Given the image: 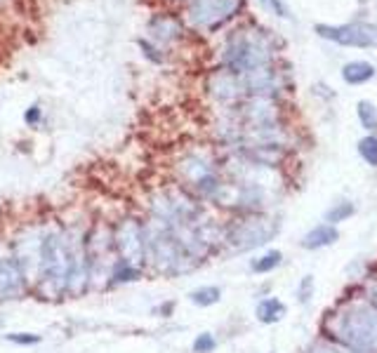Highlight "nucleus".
<instances>
[{
    "label": "nucleus",
    "instance_id": "3",
    "mask_svg": "<svg viewBox=\"0 0 377 353\" xmlns=\"http://www.w3.org/2000/svg\"><path fill=\"white\" fill-rule=\"evenodd\" d=\"M144 240H146V271L163 278H180L194 274L198 269L194 259L184 252L173 231L156 217H144Z\"/></svg>",
    "mask_w": 377,
    "mask_h": 353
},
{
    "label": "nucleus",
    "instance_id": "23",
    "mask_svg": "<svg viewBox=\"0 0 377 353\" xmlns=\"http://www.w3.org/2000/svg\"><path fill=\"white\" fill-rule=\"evenodd\" d=\"M262 5L269 7V10L273 14H278V17H288V12H285V7H283V3H280V0H262Z\"/></svg>",
    "mask_w": 377,
    "mask_h": 353
},
{
    "label": "nucleus",
    "instance_id": "17",
    "mask_svg": "<svg viewBox=\"0 0 377 353\" xmlns=\"http://www.w3.org/2000/svg\"><path fill=\"white\" fill-rule=\"evenodd\" d=\"M3 340L7 344H14V347H38L43 342V335L38 332H7L3 335Z\"/></svg>",
    "mask_w": 377,
    "mask_h": 353
},
{
    "label": "nucleus",
    "instance_id": "7",
    "mask_svg": "<svg viewBox=\"0 0 377 353\" xmlns=\"http://www.w3.org/2000/svg\"><path fill=\"white\" fill-rule=\"evenodd\" d=\"M114 229V247L118 262L146 271V240H144V217L139 215H121L111 222Z\"/></svg>",
    "mask_w": 377,
    "mask_h": 353
},
{
    "label": "nucleus",
    "instance_id": "20",
    "mask_svg": "<svg viewBox=\"0 0 377 353\" xmlns=\"http://www.w3.org/2000/svg\"><path fill=\"white\" fill-rule=\"evenodd\" d=\"M215 349H217V337L212 332L196 335L194 344H191V351H194V353H212Z\"/></svg>",
    "mask_w": 377,
    "mask_h": 353
},
{
    "label": "nucleus",
    "instance_id": "5",
    "mask_svg": "<svg viewBox=\"0 0 377 353\" xmlns=\"http://www.w3.org/2000/svg\"><path fill=\"white\" fill-rule=\"evenodd\" d=\"M276 233H278V222H273L271 217H264L262 212L241 215L234 222L224 224V247H222V252L224 250L231 254L253 252V250L273 240Z\"/></svg>",
    "mask_w": 377,
    "mask_h": 353
},
{
    "label": "nucleus",
    "instance_id": "2",
    "mask_svg": "<svg viewBox=\"0 0 377 353\" xmlns=\"http://www.w3.org/2000/svg\"><path fill=\"white\" fill-rule=\"evenodd\" d=\"M332 337L351 353H377V308L366 299L328 313Z\"/></svg>",
    "mask_w": 377,
    "mask_h": 353
},
{
    "label": "nucleus",
    "instance_id": "24",
    "mask_svg": "<svg viewBox=\"0 0 377 353\" xmlns=\"http://www.w3.org/2000/svg\"><path fill=\"white\" fill-rule=\"evenodd\" d=\"M24 121H26V125H38V121H40V108L38 106H31L28 111L24 113Z\"/></svg>",
    "mask_w": 377,
    "mask_h": 353
},
{
    "label": "nucleus",
    "instance_id": "13",
    "mask_svg": "<svg viewBox=\"0 0 377 353\" xmlns=\"http://www.w3.org/2000/svg\"><path fill=\"white\" fill-rule=\"evenodd\" d=\"M342 78L349 85H364L371 78H375V66L368 62H351L342 69Z\"/></svg>",
    "mask_w": 377,
    "mask_h": 353
},
{
    "label": "nucleus",
    "instance_id": "10",
    "mask_svg": "<svg viewBox=\"0 0 377 353\" xmlns=\"http://www.w3.org/2000/svg\"><path fill=\"white\" fill-rule=\"evenodd\" d=\"M339 238L337 229L332 224H319L314 226L312 231L305 233V238H302V247L305 250H323L328 245H335Z\"/></svg>",
    "mask_w": 377,
    "mask_h": 353
},
{
    "label": "nucleus",
    "instance_id": "25",
    "mask_svg": "<svg viewBox=\"0 0 377 353\" xmlns=\"http://www.w3.org/2000/svg\"><path fill=\"white\" fill-rule=\"evenodd\" d=\"M173 308H175V304H173V301H168V304H163V306H158V308H153V311H156V313H160L163 318H168V315H170V311H173Z\"/></svg>",
    "mask_w": 377,
    "mask_h": 353
},
{
    "label": "nucleus",
    "instance_id": "21",
    "mask_svg": "<svg viewBox=\"0 0 377 353\" xmlns=\"http://www.w3.org/2000/svg\"><path fill=\"white\" fill-rule=\"evenodd\" d=\"M312 297H314V276H305L297 285V299L302 304H307Z\"/></svg>",
    "mask_w": 377,
    "mask_h": 353
},
{
    "label": "nucleus",
    "instance_id": "11",
    "mask_svg": "<svg viewBox=\"0 0 377 353\" xmlns=\"http://www.w3.org/2000/svg\"><path fill=\"white\" fill-rule=\"evenodd\" d=\"M288 313L285 304L278 297H264L260 304L255 306V318L262 323V325H273V323L283 320Z\"/></svg>",
    "mask_w": 377,
    "mask_h": 353
},
{
    "label": "nucleus",
    "instance_id": "26",
    "mask_svg": "<svg viewBox=\"0 0 377 353\" xmlns=\"http://www.w3.org/2000/svg\"><path fill=\"white\" fill-rule=\"evenodd\" d=\"M366 301H371V304L377 308V283L373 285V288H368V297H366Z\"/></svg>",
    "mask_w": 377,
    "mask_h": 353
},
{
    "label": "nucleus",
    "instance_id": "15",
    "mask_svg": "<svg viewBox=\"0 0 377 353\" xmlns=\"http://www.w3.org/2000/svg\"><path fill=\"white\" fill-rule=\"evenodd\" d=\"M280 262H283V254L278 250H269V252H264L262 257L250 262V271L253 274H271L273 269L280 267Z\"/></svg>",
    "mask_w": 377,
    "mask_h": 353
},
{
    "label": "nucleus",
    "instance_id": "4",
    "mask_svg": "<svg viewBox=\"0 0 377 353\" xmlns=\"http://www.w3.org/2000/svg\"><path fill=\"white\" fill-rule=\"evenodd\" d=\"M87 264H90V292L92 290H109L111 274L118 262L114 247V229L106 219H94L87 226Z\"/></svg>",
    "mask_w": 377,
    "mask_h": 353
},
{
    "label": "nucleus",
    "instance_id": "22",
    "mask_svg": "<svg viewBox=\"0 0 377 353\" xmlns=\"http://www.w3.org/2000/svg\"><path fill=\"white\" fill-rule=\"evenodd\" d=\"M309 353H344L342 349H337L335 344L330 342H316L312 349H309Z\"/></svg>",
    "mask_w": 377,
    "mask_h": 353
},
{
    "label": "nucleus",
    "instance_id": "19",
    "mask_svg": "<svg viewBox=\"0 0 377 353\" xmlns=\"http://www.w3.org/2000/svg\"><path fill=\"white\" fill-rule=\"evenodd\" d=\"M359 153H361V158L366 160L368 165H373L377 167V137H364L359 142Z\"/></svg>",
    "mask_w": 377,
    "mask_h": 353
},
{
    "label": "nucleus",
    "instance_id": "8",
    "mask_svg": "<svg viewBox=\"0 0 377 353\" xmlns=\"http://www.w3.org/2000/svg\"><path fill=\"white\" fill-rule=\"evenodd\" d=\"M31 294L28 285L24 281L17 259L12 254L10 238H0V304H10V301H19Z\"/></svg>",
    "mask_w": 377,
    "mask_h": 353
},
{
    "label": "nucleus",
    "instance_id": "12",
    "mask_svg": "<svg viewBox=\"0 0 377 353\" xmlns=\"http://www.w3.org/2000/svg\"><path fill=\"white\" fill-rule=\"evenodd\" d=\"M144 274H146L144 269H137V267H130V264L116 262L114 274H111V281H109V290L123 288V285H130V283L142 281V276H144Z\"/></svg>",
    "mask_w": 377,
    "mask_h": 353
},
{
    "label": "nucleus",
    "instance_id": "14",
    "mask_svg": "<svg viewBox=\"0 0 377 353\" xmlns=\"http://www.w3.org/2000/svg\"><path fill=\"white\" fill-rule=\"evenodd\" d=\"M189 301L194 306L210 308L222 301V290L217 288V285H203V288H196L189 292Z\"/></svg>",
    "mask_w": 377,
    "mask_h": 353
},
{
    "label": "nucleus",
    "instance_id": "16",
    "mask_svg": "<svg viewBox=\"0 0 377 353\" xmlns=\"http://www.w3.org/2000/svg\"><path fill=\"white\" fill-rule=\"evenodd\" d=\"M354 212H356V208H354V203H349V201H342V203H335L332 208L325 212V222L328 224H339V222H346Z\"/></svg>",
    "mask_w": 377,
    "mask_h": 353
},
{
    "label": "nucleus",
    "instance_id": "6",
    "mask_svg": "<svg viewBox=\"0 0 377 353\" xmlns=\"http://www.w3.org/2000/svg\"><path fill=\"white\" fill-rule=\"evenodd\" d=\"M43 235H45V222L35 219V222H24L17 231L10 235V247L17 259L28 290H35L40 278V250H43Z\"/></svg>",
    "mask_w": 377,
    "mask_h": 353
},
{
    "label": "nucleus",
    "instance_id": "9",
    "mask_svg": "<svg viewBox=\"0 0 377 353\" xmlns=\"http://www.w3.org/2000/svg\"><path fill=\"white\" fill-rule=\"evenodd\" d=\"M316 33L321 38H328L332 43L346 47H377V24H342V26H328L319 24Z\"/></svg>",
    "mask_w": 377,
    "mask_h": 353
},
{
    "label": "nucleus",
    "instance_id": "1",
    "mask_svg": "<svg viewBox=\"0 0 377 353\" xmlns=\"http://www.w3.org/2000/svg\"><path fill=\"white\" fill-rule=\"evenodd\" d=\"M71 264V240L66 222H45L40 250V278L33 297L43 301H62L69 297Z\"/></svg>",
    "mask_w": 377,
    "mask_h": 353
},
{
    "label": "nucleus",
    "instance_id": "27",
    "mask_svg": "<svg viewBox=\"0 0 377 353\" xmlns=\"http://www.w3.org/2000/svg\"><path fill=\"white\" fill-rule=\"evenodd\" d=\"M5 325V318H3V315H0V327H3Z\"/></svg>",
    "mask_w": 377,
    "mask_h": 353
},
{
    "label": "nucleus",
    "instance_id": "18",
    "mask_svg": "<svg viewBox=\"0 0 377 353\" xmlns=\"http://www.w3.org/2000/svg\"><path fill=\"white\" fill-rule=\"evenodd\" d=\"M359 121L366 130H377V108L371 101H359Z\"/></svg>",
    "mask_w": 377,
    "mask_h": 353
}]
</instances>
